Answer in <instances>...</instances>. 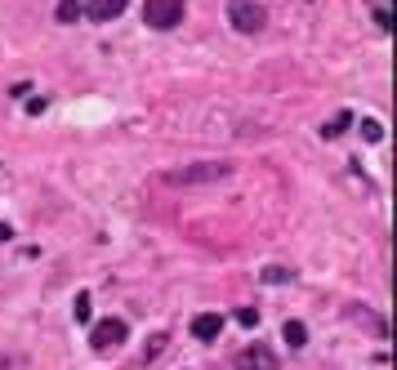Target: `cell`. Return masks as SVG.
I'll list each match as a JSON object with an SVG mask.
<instances>
[{"label":"cell","mask_w":397,"mask_h":370,"mask_svg":"<svg viewBox=\"0 0 397 370\" xmlns=\"http://www.w3.org/2000/svg\"><path fill=\"white\" fill-rule=\"evenodd\" d=\"M228 174H233L228 161H196V165H184V170H165L161 179L170 183V188H196V183H219Z\"/></svg>","instance_id":"cell-1"},{"label":"cell","mask_w":397,"mask_h":370,"mask_svg":"<svg viewBox=\"0 0 397 370\" xmlns=\"http://www.w3.org/2000/svg\"><path fill=\"white\" fill-rule=\"evenodd\" d=\"M228 23L237 31H245V36H255V31H263L268 14H263V5H255V0H228Z\"/></svg>","instance_id":"cell-2"},{"label":"cell","mask_w":397,"mask_h":370,"mask_svg":"<svg viewBox=\"0 0 397 370\" xmlns=\"http://www.w3.org/2000/svg\"><path fill=\"white\" fill-rule=\"evenodd\" d=\"M143 23L157 31H170L184 23V0H147L143 5Z\"/></svg>","instance_id":"cell-3"},{"label":"cell","mask_w":397,"mask_h":370,"mask_svg":"<svg viewBox=\"0 0 397 370\" xmlns=\"http://www.w3.org/2000/svg\"><path fill=\"white\" fill-rule=\"evenodd\" d=\"M125 334H129V326L121 322V317H107V322H98V326L90 330V348H98V352H107V348H117V344H125Z\"/></svg>","instance_id":"cell-4"},{"label":"cell","mask_w":397,"mask_h":370,"mask_svg":"<svg viewBox=\"0 0 397 370\" xmlns=\"http://www.w3.org/2000/svg\"><path fill=\"white\" fill-rule=\"evenodd\" d=\"M237 370H277V357L268 348H241L237 352Z\"/></svg>","instance_id":"cell-5"},{"label":"cell","mask_w":397,"mask_h":370,"mask_svg":"<svg viewBox=\"0 0 397 370\" xmlns=\"http://www.w3.org/2000/svg\"><path fill=\"white\" fill-rule=\"evenodd\" d=\"M125 5H129V0H90L85 14H90L94 23H112V18H121V14H125Z\"/></svg>","instance_id":"cell-6"},{"label":"cell","mask_w":397,"mask_h":370,"mask_svg":"<svg viewBox=\"0 0 397 370\" xmlns=\"http://www.w3.org/2000/svg\"><path fill=\"white\" fill-rule=\"evenodd\" d=\"M219 330H223V317H219V312H201V317H196V322H192V334H196V339H201V344L219 339Z\"/></svg>","instance_id":"cell-7"},{"label":"cell","mask_w":397,"mask_h":370,"mask_svg":"<svg viewBox=\"0 0 397 370\" xmlns=\"http://www.w3.org/2000/svg\"><path fill=\"white\" fill-rule=\"evenodd\" d=\"M281 339H286L290 348H304L308 344V326L304 322H286V326H281Z\"/></svg>","instance_id":"cell-8"},{"label":"cell","mask_w":397,"mask_h":370,"mask_svg":"<svg viewBox=\"0 0 397 370\" xmlns=\"http://www.w3.org/2000/svg\"><path fill=\"white\" fill-rule=\"evenodd\" d=\"M349 125H353V112H335V116H330V121L322 125V134H326V139H339V134L349 130Z\"/></svg>","instance_id":"cell-9"},{"label":"cell","mask_w":397,"mask_h":370,"mask_svg":"<svg viewBox=\"0 0 397 370\" xmlns=\"http://www.w3.org/2000/svg\"><path fill=\"white\" fill-rule=\"evenodd\" d=\"M58 23H76L80 18V14H85V5H80V0H58Z\"/></svg>","instance_id":"cell-10"},{"label":"cell","mask_w":397,"mask_h":370,"mask_svg":"<svg viewBox=\"0 0 397 370\" xmlns=\"http://www.w3.org/2000/svg\"><path fill=\"white\" fill-rule=\"evenodd\" d=\"M72 317H76L80 326H90V317H94V312H90V290H80V295H76V304H72Z\"/></svg>","instance_id":"cell-11"},{"label":"cell","mask_w":397,"mask_h":370,"mask_svg":"<svg viewBox=\"0 0 397 370\" xmlns=\"http://www.w3.org/2000/svg\"><path fill=\"white\" fill-rule=\"evenodd\" d=\"M361 139H366V143H379V139H384V125L366 116V121H361Z\"/></svg>","instance_id":"cell-12"},{"label":"cell","mask_w":397,"mask_h":370,"mask_svg":"<svg viewBox=\"0 0 397 370\" xmlns=\"http://www.w3.org/2000/svg\"><path fill=\"white\" fill-rule=\"evenodd\" d=\"M165 344H170V334H152V344H147V361H157L165 352Z\"/></svg>","instance_id":"cell-13"},{"label":"cell","mask_w":397,"mask_h":370,"mask_svg":"<svg viewBox=\"0 0 397 370\" xmlns=\"http://www.w3.org/2000/svg\"><path fill=\"white\" fill-rule=\"evenodd\" d=\"M237 322L250 330V326H259V312H255V308H241V312H237Z\"/></svg>","instance_id":"cell-14"},{"label":"cell","mask_w":397,"mask_h":370,"mask_svg":"<svg viewBox=\"0 0 397 370\" xmlns=\"http://www.w3.org/2000/svg\"><path fill=\"white\" fill-rule=\"evenodd\" d=\"M263 281L277 285V281H290V273H286V268H268V273H263Z\"/></svg>","instance_id":"cell-15"},{"label":"cell","mask_w":397,"mask_h":370,"mask_svg":"<svg viewBox=\"0 0 397 370\" xmlns=\"http://www.w3.org/2000/svg\"><path fill=\"white\" fill-rule=\"evenodd\" d=\"M9 237H14V228H9V223H0V241H9Z\"/></svg>","instance_id":"cell-16"}]
</instances>
